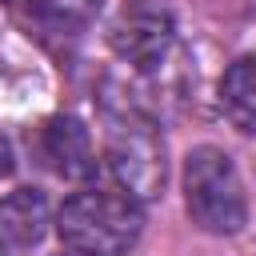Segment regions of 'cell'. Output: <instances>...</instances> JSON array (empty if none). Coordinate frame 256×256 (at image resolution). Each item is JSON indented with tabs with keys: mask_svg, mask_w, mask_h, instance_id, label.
Returning <instances> with one entry per match:
<instances>
[{
	"mask_svg": "<svg viewBox=\"0 0 256 256\" xmlns=\"http://www.w3.org/2000/svg\"><path fill=\"white\" fill-rule=\"evenodd\" d=\"M12 172V144L0 136V176H8Z\"/></svg>",
	"mask_w": 256,
	"mask_h": 256,
	"instance_id": "cell-9",
	"label": "cell"
},
{
	"mask_svg": "<svg viewBox=\"0 0 256 256\" xmlns=\"http://www.w3.org/2000/svg\"><path fill=\"white\" fill-rule=\"evenodd\" d=\"M144 228L140 200L128 192H108V188H88L64 200L56 216V232L68 248L88 252V256H120L136 244Z\"/></svg>",
	"mask_w": 256,
	"mask_h": 256,
	"instance_id": "cell-1",
	"label": "cell"
},
{
	"mask_svg": "<svg viewBox=\"0 0 256 256\" xmlns=\"http://www.w3.org/2000/svg\"><path fill=\"white\" fill-rule=\"evenodd\" d=\"M48 228V200L36 188L0 196V256H28Z\"/></svg>",
	"mask_w": 256,
	"mask_h": 256,
	"instance_id": "cell-5",
	"label": "cell"
},
{
	"mask_svg": "<svg viewBox=\"0 0 256 256\" xmlns=\"http://www.w3.org/2000/svg\"><path fill=\"white\" fill-rule=\"evenodd\" d=\"M108 40H112V52L124 64L152 72L176 40V20L160 0H128L120 8V16L112 20Z\"/></svg>",
	"mask_w": 256,
	"mask_h": 256,
	"instance_id": "cell-4",
	"label": "cell"
},
{
	"mask_svg": "<svg viewBox=\"0 0 256 256\" xmlns=\"http://www.w3.org/2000/svg\"><path fill=\"white\" fill-rule=\"evenodd\" d=\"M32 12L52 32H80L100 12V0H32Z\"/></svg>",
	"mask_w": 256,
	"mask_h": 256,
	"instance_id": "cell-8",
	"label": "cell"
},
{
	"mask_svg": "<svg viewBox=\"0 0 256 256\" xmlns=\"http://www.w3.org/2000/svg\"><path fill=\"white\" fill-rule=\"evenodd\" d=\"M60 256H88V252H76V248H68V252H60Z\"/></svg>",
	"mask_w": 256,
	"mask_h": 256,
	"instance_id": "cell-10",
	"label": "cell"
},
{
	"mask_svg": "<svg viewBox=\"0 0 256 256\" xmlns=\"http://www.w3.org/2000/svg\"><path fill=\"white\" fill-rule=\"evenodd\" d=\"M184 204H188V216L212 236H232L244 228L248 200H244V184H240V172H236L228 152H220L212 144L188 152Z\"/></svg>",
	"mask_w": 256,
	"mask_h": 256,
	"instance_id": "cell-2",
	"label": "cell"
},
{
	"mask_svg": "<svg viewBox=\"0 0 256 256\" xmlns=\"http://www.w3.org/2000/svg\"><path fill=\"white\" fill-rule=\"evenodd\" d=\"M108 168L128 196H156L164 188V140L152 132L148 120H116L108 132Z\"/></svg>",
	"mask_w": 256,
	"mask_h": 256,
	"instance_id": "cell-3",
	"label": "cell"
},
{
	"mask_svg": "<svg viewBox=\"0 0 256 256\" xmlns=\"http://www.w3.org/2000/svg\"><path fill=\"white\" fill-rule=\"evenodd\" d=\"M220 104H224V116L240 132L256 136V52L240 56L224 72V80H220Z\"/></svg>",
	"mask_w": 256,
	"mask_h": 256,
	"instance_id": "cell-7",
	"label": "cell"
},
{
	"mask_svg": "<svg viewBox=\"0 0 256 256\" xmlns=\"http://www.w3.org/2000/svg\"><path fill=\"white\" fill-rule=\"evenodd\" d=\"M40 156L56 176H68V180H84L96 172L92 136L76 116H56L40 128Z\"/></svg>",
	"mask_w": 256,
	"mask_h": 256,
	"instance_id": "cell-6",
	"label": "cell"
}]
</instances>
